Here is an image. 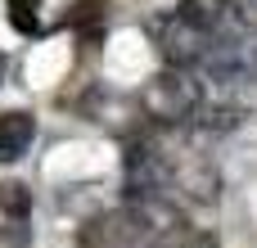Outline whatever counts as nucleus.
<instances>
[{
	"label": "nucleus",
	"mask_w": 257,
	"mask_h": 248,
	"mask_svg": "<svg viewBox=\"0 0 257 248\" xmlns=\"http://www.w3.org/2000/svg\"><path fill=\"white\" fill-rule=\"evenodd\" d=\"M140 104H145V113H149L154 122L176 127V122H190V117L203 108V90H199V81L190 77V68H167V72H158V77L140 90Z\"/></svg>",
	"instance_id": "1"
},
{
	"label": "nucleus",
	"mask_w": 257,
	"mask_h": 248,
	"mask_svg": "<svg viewBox=\"0 0 257 248\" xmlns=\"http://www.w3.org/2000/svg\"><path fill=\"white\" fill-rule=\"evenodd\" d=\"M32 136H36V117L32 113H23V108L0 113V163H18L27 154Z\"/></svg>",
	"instance_id": "2"
},
{
	"label": "nucleus",
	"mask_w": 257,
	"mask_h": 248,
	"mask_svg": "<svg viewBox=\"0 0 257 248\" xmlns=\"http://www.w3.org/2000/svg\"><path fill=\"white\" fill-rule=\"evenodd\" d=\"M5 9H9L14 32H23V36L41 32V0H5Z\"/></svg>",
	"instance_id": "3"
},
{
	"label": "nucleus",
	"mask_w": 257,
	"mask_h": 248,
	"mask_svg": "<svg viewBox=\"0 0 257 248\" xmlns=\"http://www.w3.org/2000/svg\"><path fill=\"white\" fill-rule=\"evenodd\" d=\"M0 208L14 212V217H23V212H27V194H23V185H14V181L0 185Z\"/></svg>",
	"instance_id": "4"
},
{
	"label": "nucleus",
	"mask_w": 257,
	"mask_h": 248,
	"mask_svg": "<svg viewBox=\"0 0 257 248\" xmlns=\"http://www.w3.org/2000/svg\"><path fill=\"white\" fill-rule=\"evenodd\" d=\"M0 81H5V54H0Z\"/></svg>",
	"instance_id": "5"
}]
</instances>
